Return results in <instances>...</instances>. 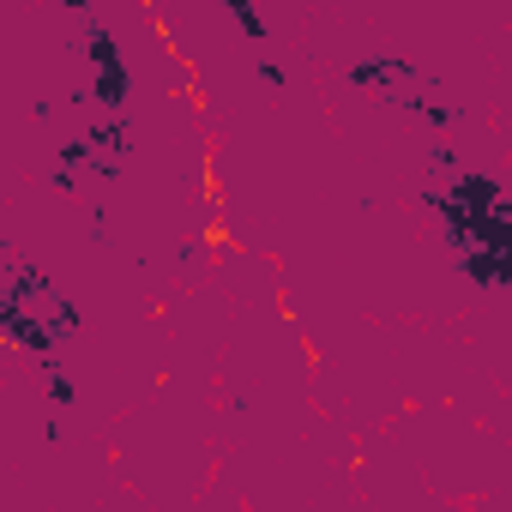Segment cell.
I'll list each match as a JSON object with an SVG mask.
<instances>
[{
	"label": "cell",
	"mask_w": 512,
	"mask_h": 512,
	"mask_svg": "<svg viewBox=\"0 0 512 512\" xmlns=\"http://www.w3.org/2000/svg\"><path fill=\"white\" fill-rule=\"evenodd\" d=\"M91 61L103 67L97 97H103L109 109H121V97H127V73H121V61H115V43H109V37H97V43H91Z\"/></svg>",
	"instance_id": "6da1fadb"
},
{
	"label": "cell",
	"mask_w": 512,
	"mask_h": 512,
	"mask_svg": "<svg viewBox=\"0 0 512 512\" xmlns=\"http://www.w3.org/2000/svg\"><path fill=\"white\" fill-rule=\"evenodd\" d=\"M61 7H85V0H61Z\"/></svg>",
	"instance_id": "7a4b0ae2"
}]
</instances>
